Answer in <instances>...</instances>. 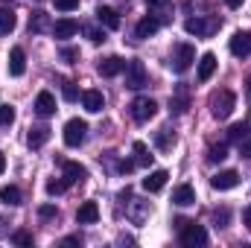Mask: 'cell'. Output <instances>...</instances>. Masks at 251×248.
<instances>
[{"label":"cell","instance_id":"1","mask_svg":"<svg viewBox=\"0 0 251 248\" xmlns=\"http://www.w3.org/2000/svg\"><path fill=\"white\" fill-rule=\"evenodd\" d=\"M207 105H210V114L216 120H228L234 114V108H237V97H234V91L222 88V91H213L210 94V102Z\"/></svg>","mask_w":251,"mask_h":248},{"label":"cell","instance_id":"2","mask_svg":"<svg viewBox=\"0 0 251 248\" xmlns=\"http://www.w3.org/2000/svg\"><path fill=\"white\" fill-rule=\"evenodd\" d=\"M176 225H178V231H181V246L187 248H196V246H204L207 243V231L201 228V225H196V222H190V219H176Z\"/></svg>","mask_w":251,"mask_h":248},{"label":"cell","instance_id":"3","mask_svg":"<svg viewBox=\"0 0 251 248\" xmlns=\"http://www.w3.org/2000/svg\"><path fill=\"white\" fill-rule=\"evenodd\" d=\"M193 62H196V50L190 47V44H176L173 47V53H170V67L176 70V73H187L190 67H193Z\"/></svg>","mask_w":251,"mask_h":248},{"label":"cell","instance_id":"4","mask_svg":"<svg viewBox=\"0 0 251 248\" xmlns=\"http://www.w3.org/2000/svg\"><path fill=\"white\" fill-rule=\"evenodd\" d=\"M85 137H88V123H85V120L73 117V120H67V123H64V143H67L70 149L82 146V143H85Z\"/></svg>","mask_w":251,"mask_h":248},{"label":"cell","instance_id":"5","mask_svg":"<svg viewBox=\"0 0 251 248\" xmlns=\"http://www.w3.org/2000/svg\"><path fill=\"white\" fill-rule=\"evenodd\" d=\"M155 114H158V102H155V99H149V97H137V99L131 102V117H134L137 123H149Z\"/></svg>","mask_w":251,"mask_h":248},{"label":"cell","instance_id":"6","mask_svg":"<svg viewBox=\"0 0 251 248\" xmlns=\"http://www.w3.org/2000/svg\"><path fill=\"white\" fill-rule=\"evenodd\" d=\"M143 85H146V67H143V62H137V59L126 62V88L140 91Z\"/></svg>","mask_w":251,"mask_h":248},{"label":"cell","instance_id":"7","mask_svg":"<svg viewBox=\"0 0 251 248\" xmlns=\"http://www.w3.org/2000/svg\"><path fill=\"white\" fill-rule=\"evenodd\" d=\"M231 53L237 56V59H246V56H251V32L246 29V32H234V38H231Z\"/></svg>","mask_w":251,"mask_h":248},{"label":"cell","instance_id":"8","mask_svg":"<svg viewBox=\"0 0 251 248\" xmlns=\"http://www.w3.org/2000/svg\"><path fill=\"white\" fill-rule=\"evenodd\" d=\"M237 184H240V173L237 170H222V173H216L210 178V187L213 190H234Z\"/></svg>","mask_w":251,"mask_h":248},{"label":"cell","instance_id":"9","mask_svg":"<svg viewBox=\"0 0 251 248\" xmlns=\"http://www.w3.org/2000/svg\"><path fill=\"white\" fill-rule=\"evenodd\" d=\"M97 70H100V76L111 79V76H117V73L126 70V59H120V56H108V59H102V62L97 64Z\"/></svg>","mask_w":251,"mask_h":248},{"label":"cell","instance_id":"10","mask_svg":"<svg viewBox=\"0 0 251 248\" xmlns=\"http://www.w3.org/2000/svg\"><path fill=\"white\" fill-rule=\"evenodd\" d=\"M184 29H187L190 35H199V38H204V35H210V32L216 29V21H204V18H190L187 24H184Z\"/></svg>","mask_w":251,"mask_h":248},{"label":"cell","instance_id":"11","mask_svg":"<svg viewBox=\"0 0 251 248\" xmlns=\"http://www.w3.org/2000/svg\"><path fill=\"white\" fill-rule=\"evenodd\" d=\"M167 178H170L167 170H155V173H149V175L143 178V190H146V193H161V190L167 187Z\"/></svg>","mask_w":251,"mask_h":248},{"label":"cell","instance_id":"12","mask_svg":"<svg viewBox=\"0 0 251 248\" xmlns=\"http://www.w3.org/2000/svg\"><path fill=\"white\" fill-rule=\"evenodd\" d=\"M100 219V207H97V201H85V204H79V210H76V222L79 225H94Z\"/></svg>","mask_w":251,"mask_h":248},{"label":"cell","instance_id":"13","mask_svg":"<svg viewBox=\"0 0 251 248\" xmlns=\"http://www.w3.org/2000/svg\"><path fill=\"white\" fill-rule=\"evenodd\" d=\"M9 73L12 76H24L26 73V53H24V47H12V53H9Z\"/></svg>","mask_w":251,"mask_h":248},{"label":"cell","instance_id":"14","mask_svg":"<svg viewBox=\"0 0 251 248\" xmlns=\"http://www.w3.org/2000/svg\"><path fill=\"white\" fill-rule=\"evenodd\" d=\"M173 204H178V207H190V204H196V190L190 184H178L173 190Z\"/></svg>","mask_w":251,"mask_h":248},{"label":"cell","instance_id":"15","mask_svg":"<svg viewBox=\"0 0 251 248\" xmlns=\"http://www.w3.org/2000/svg\"><path fill=\"white\" fill-rule=\"evenodd\" d=\"M158 29H161V18H155V15H146V18L137 24L134 35H137V38H152Z\"/></svg>","mask_w":251,"mask_h":248},{"label":"cell","instance_id":"16","mask_svg":"<svg viewBox=\"0 0 251 248\" xmlns=\"http://www.w3.org/2000/svg\"><path fill=\"white\" fill-rule=\"evenodd\" d=\"M53 111H56V97H53L50 91H41L38 99H35V114H38V117H50Z\"/></svg>","mask_w":251,"mask_h":248},{"label":"cell","instance_id":"17","mask_svg":"<svg viewBox=\"0 0 251 248\" xmlns=\"http://www.w3.org/2000/svg\"><path fill=\"white\" fill-rule=\"evenodd\" d=\"M50 29H53L56 38H73V35L79 32V24H76L73 18H62V21H56Z\"/></svg>","mask_w":251,"mask_h":248},{"label":"cell","instance_id":"18","mask_svg":"<svg viewBox=\"0 0 251 248\" xmlns=\"http://www.w3.org/2000/svg\"><path fill=\"white\" fill-rule=\"evenodd\" d=\"M64 167V181L67 184H76V181H85L88 178V170L82 164H73V161H62Z\"/></svg>","mask_w":251,"mask_h":248},{"label":"cell","instance_id":"19","mask_svg":"<svg viewBox=\"0 0 251 248\" xmlns=\"http://www.w3.org/2000/svg\"><path fill=\"white\" fill-rule=\"evenodd\" d=\"M82 105H85L91 114H97V111H102V108H105V99H102V94H100V91H94V88H91V91H82Z\"/></svg>","mask_w":251,"mask_h":248},{"label":"cell","instance_id":"20","mask_svg":"<svg viewBox=\"0 0 251 248\" xmlns=\"http://www.w3.org/2000/svg\"><path fill=\"white\" fill-rule=\"evenodd\" d=\"M97 18H100V24H102L105 29H120V15H117L111 6H100V9H97Z\"/></svg>","mask_w":251,"mask_h":248},{"label":"cell","instance_id":"21","mask_svg":"<svg viewBox=\"0 0 251 248\" xmlns=\"http://www.w3.org/2000/svg\"><path fill=\"white\" fill-rule=\"evenodd\" d=\"M213 70H216V56H213V53H204V56L199 59V70H196L199 82H207V79L213 76Z\"/></svg>","mask_w":251,"mask_h":248},{"label":"cell","instance_id":"22","mask_svg":"<svg viewBox=\"0 0 251 248\" xmlns=\"http://www.w3.org/2000/svg\"><path fill=\"white\" fill-rule=\"evenodd\" d=\"M47 140H50V128H47V125H38V128H32V131H29V137H26L29 149H41Z\"/></svg>","mask_w":251,"mask_h":248},{"label":"cell","instance_id":"23","mask_svg":"<svg viewBox=\"0 0 251 248\" xmlns=\"http://www.w3.org/2000/svg\"><path fill=\"white\" fill-rule=\"evenodd\" d=\"M15 26H18V18H15V12L0 6V35H9Z\"/></svg>","mask_w":251,"mask_h":248},{"label":"cell","instance_id":"24","mask_svg":"<svg viewBox=\"0 0 251 248\" xmlns=\"http://www.w3.org/2000/svg\"><path fill=\"white\" fill-rule=\"evenodd\" d=\"M173 143H176V134H173L170 128H158V134H155V146H158L161 152H167Z\"/></svg>","mask_w":251,"mask_h":248},{"label":"cell","instance_id":"25","mask_svg":"<svg viewBox=\"0 0 251 248\" xmlns=\"http://www.w3.org/2000/svg\"><path fill=\"white\" fill-rule=\"evenodd\" d=\"M0 201H3V204H12V207H15V204H21V190H18V187H0Z\"/></svg>","mask_w":251,"mask_h":248},{"label":"cell","instance_id":"26","mask_svg":"<svg viewBox=\"0 0 251 248\" xmlns=\"http://www.w3.org/2000/svg\"><path fill=\"white\" fill-rule=\"evenodd\" d=\"M225 158H228V146H225V143H213V146L207 149V161H210V164H222Z\"/></svg>","mask_w":251,"mask_h":248},{"label":"cell","instance_id":"27","mask_svg":"<svg viewBox=\"0 0 251 248\" xmlns=\"http://www.w3.org/2000/svg\"><path fill=\"white\" fill-rule=\"evenodd\" d=\"M134 164L137 167H149L152 164V155H149V149H146V143H134Z\"/></svg>","mask_w":251,"mask_h":248},{"label":"cell","instance_id":"28","mask_svg":"<svg viewBox=\"0 0 251 248\" xmlns=\"http://www.w3.org/2000/svg\"><path fill=\"white\" fill-rule=\"evenodd\" d=\"M228 137H231L234 143H243V140L249 137V125L246 123H234L231 128H228Z\"/></svg>","mask_w":251,"mask_h":248},{"label":"cell","instance_id":"29","mask_svg":"<svg viewBox=\"0 0 251 248\" xmlns=\"http://www.w3.org/2000/svg\"><path fill=\"white\" fill-rule=\"evenodd\" d=\"M62 94H64V99H67V102H76V99H79V91H76V82H70V79H64V85H62Z\"/></svg>","mask_w":251,"mask_h":248},{"label":"cell","instance_id":"30","mask_svg":"<svg viewBox=\"0 0 251 248\" xmlns=\"http://www.w3.org/2000/svg\"><path fill=\"white\" fill-rule=\"evenodd\" d=\"M29 29H32V32L47 29V15H44V12H35V15H32V21H29Z\"/></svg>","mask_w":251,"mask_h":248},{"label":"cell","instance_id":"31","mask_svg":"<svg viewBox=\"0 0 251 248\" xmlns=\"http://www.w3.org/2000/svg\"><path fill=\"white\" fill-rule=\"evenodd\" d=\"M190 105V99L181 94V97H176V99H170V111H176V114H184Z\"/></svg>","mask_w":251,"mask_h":248},{"label":"cell","instance_id":"32","mask_svg":"<svg viewBox=\"0 0 251 248\" xmlns=\"http://www.w3.org/2000/svg\"><path fill=\"white\" fill-rule=\"evenodd\" d=\"M15 123V108L0 102V125H12Z\"/></svg>","mask_w":251,"mask_h":248},{"label":"cell","instance_id":"33","mask_svg":"<svg viewBox=\"0 0 251 248\" xmlns=\"http://www.w3.org/2000/svg\"><path fill=\"white\" fill-rule=\"evenodd\" d=\"M64 190H67V181H47V196H62Z\"/></svg>","mask_w":251,"mask_h":248},{"label":"cell","instance_id":"34","mask_svg":"<svg viewBox=\"0 0 251 248\" xmlns=\"http://www.w3.org/2000/svg\"><path fill=\"white\" fill-rule=\"evenodd\" d=\"M53 6H56L59 12H73V9L79 6V0H53Z\"/></svg>","mask_w":251,"mask_h":248},{"label":"cell","instance_id":"35","mask_svg":"<svg viewBox=\"0 0 251 248\" xmlns=\"http://www.w3.org/2000/svg\"><path fill=\"white\" fill-rule=\"evenodd\" d=\"M62 59L67 64H76V59H79V50H73V47H62Z\"/></svg>","mask_w":251,"mask_h":248},{"label":"cell","instance_id":"36","mask_svg":"<svg viewBox=\"0 0 251 248\" xmlns=\"http://www.w3.org/2000/svg\"><path fill=\"white\" fill-rule=\"evenodd\" d=\"M56 213H59V210H56L53 204H41V207H38V216H41V219H53Z\"/></svg>","mask_w":251,"mask_h":248},{"label":"cell","instance_id":"37","mask_svg":"<svg viewBox=\"0 0 251 248\" xmlns=\"http://www.w3.org/2000/svg\"><path fill=\"white\" fill-rule=\"evenodd\" d=\"M85 32H88L91 44H102V41H105V32H100V29H85Z\"/></svg>","mask_w":251,"mask_h":248},{"label":"cell","instance_id":"38","mask_svg":"<svg viewBox=\"0 0 251 248\" xmlns=\"http://www.w3.org/2000/svg\"><path fill=\"white\" fill-rule=\"evenodd\" d=\"M15 243H18V246H32V234L18 231V234H15Z\"/></svg>","mask_w":251,"mask_h":248},{"label":"cell","instance_id":"39","mask_svg":"<svg viewBox=\"0 0 251 248\" xmlns=\"http://www.w3.org/2000/svg\"><path fill=\"white\" fill-rule=\"evenodd\" d=\"M213 216H216V222H222L219 228H225V222H228V216H231V213H228V210H216Z\"/></svg>","mask_w":251,"mask_h":248},{"label":"cell","instance_id":"40","mask_svg":"<svg viewBox=\"0 0 251 248\" xmlns=\"http://www.w3.org/2000/svg\"><path fill=\"white\" fill-rule=\"evenodd\" d=\"M240 155H246V158H251V140L246 137L243 143H240Z\"/></svg>","mask_w":251,"mask_h":248},{"label":"cell","instance_id":"41","mask_svg":"<svg viewBox=\"0 0 251 248\" xmlns=\"http://www.w3.org/2000/svg\"><path fill=\"white\" fill-rule=\"evenodd\" d=\"M134 167H137V164H134V161H120V173H131V170H134Z\"/></svg>","mask_w":251,"mask_h":248},{"label":"cell","instance_id":"42","mask_svg":"<svg viewBox=\"0 0 251 248\" xmlns=\"http://www.w3.org/2000/svg\"><path fill=\"white\" fill-rule=\"evenodd\" d=\"M243 219H246V228H249V231H251V204H249V207H246V216H243Z\"/></svg>","mask_w":251,"mask_h":248},{"label":"cell","instance_id":"43","mask_svg":"<svg viewBox=\"0 0 251 248\" xmlns=\"http://www.w3.org/2000/svg\"><path fill=\"white\" fill-rule=\"evenodd\" d=\"M225 3H228L231 9H240V6H243V0H225Z\"/></svg>","mask_w":251,"mask_h":248},{"label":"cell","instance_id":"44","mask_svg":"<svg viewBox=\"0 0 251 248\" xmlns=\"http://www.w3.org/2000/svg\"><path fill=\"white\" fill-rule=\"evenodd\" d=\"M246 94H249V102H251V76L246 79Z\"/></svg>","mask_w":251,"mask_h":248},{"label":"cell","instance_id":"45","mask_svg":"<svg viewBox=\"0 0 251 248\" xmlns=\"http://www.w3.org/2000/svg\"><path fill=\"white\" fill-rule=\"evenodd\" d=\"M146 3H149V6H164L167 0H146Z\"/></svg>","mask_w":251,"mask_h":248},{"label":"cell","instance_id":"46","mask_svg":"<svg viewBox=\"0 0 251 248\" xmlns=\"http://www.w3.org/2000/svg\"><path fill=\"white\" fill-rule=\"evenodd\" d=\"M3 170H6V155L0 152V173H3Z\"/></svg>","mask_w":251,"mask_h":248}]
</instances>
